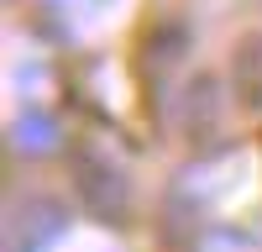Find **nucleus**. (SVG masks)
<instances>
[{
  "label": "nucleus",
  "mask_w": 262,
  "mask_h": 252,
  "mask_svg": "<svg viewBox=\"0 0 262 252\" xmlns=\"http://www.w3.org/2000/svg\"><path fill=\"white\" fill-rule=\"evenodd\" d=\"M11 147L21 158H48L63 147V126L53 111H42V105H21L16 121H11Z\"/></svg>",
  "instance_id": "obj_3"
},
{
  "label": "nucleus",
  "mask_w": 262,
  "mask_h": 252,
  "mask_svg": "<svg viewBox=\"0 0 262 252\" xmlns=\"http://www.w3.org/2000/svg\"><path fill=\"white\" fill-rule=\"evenodd\" d=\"M90 6H111V0H90Z\"/></svg>",
  "instance_id": "obj_7"
},
{
  "label": "nucleus",
  "mask_w": 262,
  "mask_h": 252,
  "mask_svg": "<svg viewBox=\"0 0 262 252\" xmlns=\"http://www.w3.org/2000/svg\"><path fill=\"white\" fill-rule=\"evenodd\" d=\"M74 179H79V195H84V205H90L95 216H105V221H121V216H126V205H131V179L116 168V158L84 147V153L74 158Z\"/></svg>",
  "instance_id": "obj_2"
},
{
  "label": "nucleus",
  "mask_w": 262,
  "mask_h": 252,
  "mask_svg": "<svg viewBox=\"0 0 262 252\" xmlns=\"http://www.w3.org/2000/svg\"><path fill=\"white\" fill-rule=\"evenodd\" d=\"M215 111H221V100H215V79H189L184 95H179V126L184 132H200V126H215Z\"/></svg>",
  "instance_id": "obj_5"
},
{
  "label": "nucleus",
  "mask_w": 262,
  "mask_h": 252,
  "mask_svg": "<svg viewBox=\"0 0 262 252\" xmlns=\"http://www.w3.org/2000/svg\"><path fill=\"white\" fill-rule=\"evenodd\" d=\"M231 79H236V95H242L247 111H262V32H252V37L236 42Z\"/></svg>",
  "instance_id": "obj_4"
},
{
  "label": "nucleus",
  "mask_w": 262,
  "mask_h": 252,
  "mask_svg": "<svg viewBox=\"0 0 262 252\" xmlns=\"http://www.w3.org/2000/svg\"><path fill=\"white\" fill-rule=\"evenodd\" d=\"M200 252H262V247L252 237H242V231H231V226H215V231H205Z\"/></svg>",
  "instance_id": "obj_6"
},
{
  "label": "nucleus",
  "mask_w": 262,
  "mask_h": 252,
  "mask_svg": "<svg viewBox=\"0 0 262 252\" xmlns=\"http://www.w3.org/2000/svg\"><path fill=\"white\" fill-rule=\"evenodd\" d=\"M69 205L53 195H27L6 210V252H48L69 231Z\"/></svg>",
  "instance_id": "obj_1"
}]
</instances>
